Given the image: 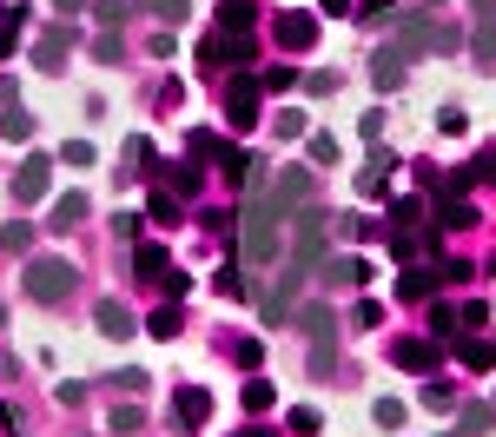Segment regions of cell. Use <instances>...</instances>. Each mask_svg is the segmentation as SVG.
<instances>
[{
	"label": "cell",
	"mask_w": 496,
	"mask_h": 437,
	"mask_svg": "<svg viewBox=\"0 0 496 437\" xmlns=\"http://www.w3.org/2000/svg\"><path fill=\"white\" fill-rule=\"evenodd\" d=\"M437 126L457 140V133H470V113H464V107H443V113H437Z\"/></svg>",
	"instance_id": "cell-47"
},
{
	"label": "cell",
	"mask_w": 496,
	"mask_h": 437,
	"mask_svg": "<svg viewBox=\"0 0 496 437\" xmlns=\"http://www.w3.org/2000/svg\"><path fill=\"white\" fill-rule=\"evenodd\" d=\"M13 47H21V33H0V60H13Z\"/></svg>",
	"instance_id": "cell-60"
},
{
	"label": "cell",
	"mask_w": 496,
	"mask_h": 437,
	"mask_svg": "<svg viewBox=\"0 0 496 437\" xmlns=\"http://www.w3.org/2000/svg\"><path fill=\"white\" fill-rule=\"evenodd\" d=\"M384 239H390V259H404V265H431L437 252H443V226H437V218H423V226L384 232Z\"/></svg>",
	"instance_id": "cell-7"
},
{
	"label": "cell",
	"mask_w": 496,
	"mask_h": 437,
	"mask_svg": "<svg viewBox=\"0 0 496 437\" xmlns=\"http://www.w3.org/2000/svg\"><path fill=\"white\" fill-rule=\"evenodd\" d=\"M470 60L476 73H496V21H470Z\"/></svg>",
	"instance_id": "cell-21"
},
{
	"label": "cell",
	"mask_w": 496,
	"mask_h": 437,
	"mask_svg": "<svg viewBox=\"0 0 496 437\" xmlns=\"http://www.w3.org/2000/svg\"><path fill=\"white\" fill-rule=\"evenodd\" d=\"M173 424H185V431H205V424H212V391L185 384V391L173 398Z\"/></svg>",
	"instance_id": "cell-15"
},
{
	"label": "cell",
	"mask_w": 496,
	"mask_h": 437,
	"mask_svg": "<svg viewBox=\"0 0 496 437\" xmlns=\"http://www.w3.org/2000/svg\"><path fill=\"white\" fill-rule=\"evenodd\" d=\"M304 338H312V372L318 378H331V372H345V364H338V318H331V305H312L304 312Z\"/></svg>",
	"instance_id": "cell-5"
},
{
	"label": "cell",
	"mask_w": 496,
	"mask_h": 437,
	"mask_svg": "<svg viewBox=\"0 0 496 437\" xmlns=\"http://www.w3.org/2000/svg\"><path fill=\"white\" fill-rule=\"evenodd\" d=\"M431 218H437V226H450V232H470L476 226V206H470V199H437Z\"/></svg>",
	"instance_id": "cell-25"
},
{
	"label": "cell",
	"mask_w": 496,
	"mask_h": 437,
	"mask_svg": "<svg viewBox=\"0 0 496 437\" xmlns=\"http://www.w3.org/2000/svg\"><path fill=\"white\" fill-rule=\"evenodd\" d=\"M27 21H33V13H27V7H13V0H0V33H21Z\"/></svg>",
	"instance_id": "cell-46"
},
{
	"label": "cell",
	"mask_w": 496,
	"mask_h": 437,
	"mask_svg": "<svg viewBox=\"0 0 496 437\" xmlns=\"http://www.w3.org/2000/svg\"><path fill=\"white\" fill-rule=\"evenodd\" d=\"M384 218H390L384 232H410V226H423V218H431V206H423V199H410V193H404V199H390V212H384Z\"/></svg>",
	"instance_id": "cell-24"
},
{
	"label": "cell",
	"mask_w": 496,
	"mask_h": 437,
	"mask_svg": "<svg viewBox=\"0 0 496 437\" xmlns=\"http://www.w3.org/2000/svg\"><path fill=\"white\" fill-rule=\"evenodd\" d=\"M185 292H192V278H185V272H166V298H173V305H179Z\"/></svg>",
	"instance_id": "cell-57"
},
{
	"label": "cell",
	"mask_w": 496,
	"mask_h": 437,
	"mask_svg": "<svg viewBox=\"0 0 496 437\" xmlns=\"http://www.w3.org/2000/svg\"><path fill=\"white\" fill-rule=\"evenodd\" d=\"M259 87H265V93H292V87H298V73H292V66H265Z\"/></svg>",
	"instance_id": "cell-39"
},
{
	"label": "cell",
	"mask_w": 496,
	"mask_h": 437,
	"mask_svg": "<svg viewBox=\"0 0 496 437\" xmlns=\"http://www.w3.org/2000/svg\"><path fill=\"white\" fill-rule=\"evenodd\" d=\"M259 99H265V87L252 73H232V87H226V126L232 133H252L259 126Z\"/></svg>",
	"instance_id": "cell-8"
},
{
	"label": "cell",
	"mask_w": 496,
	"mask_h": 437,
	"mask_svg": "<svg viewBox=\"0 0 496 437\" xmlns=\"http://www.w3.org/2000/svg\"><path fill=\"white\" fill-rule=\"evenodd\" d=\"M133 265H140L146 278H166V265H173V252H166L159 239H140V245H133Z\"/></svg>",
	"instance_id": "cell-27"
},
{
	"label": "cell",
	"mask_w": 496,
	"mask_h": 437,
	"mask_svg": "<svg viewBox=\"0 0 496 437\" xmlns=\"http://www.w3.org/2000/svg\"><path fill=\"white\" fill-rule=\"evenodd\" d=\"M351 318H357L364 331H378V325H384V305H378V298H357V312H351Z\"/></svg>",
	"instance_id": "cell-45"
},
{
	"label": "cell",
	"mask_w": 496,
	"mask_h": 437,
	"mask_svg": "<svg viewBox=\"0 0 496 437\" xmlns=\"http://www.w3.org/2000/svg\"><path fill=\"white\" fill-rule=\"evenodd\" d=\"M271 33H278V47H292V54H304V47L318 40V21H312L304 7H285V13H278V27H271Z\"/></svg>",
	"instance_id": "cell-16"
},
{
	"label": "cell",
	"mask_w": 496,
	"mask_h": 437,
	"mask_svg": "<svg viewBox=\"0 0 496 437\" xmlns=\"http://www.w3.org/2000/svg\"><path fill=\"white\" fill-rule=\"evenodd\" d=\"M318 206L312 166H285V173H252V199L238 212V259L245 265H278L285 259V226Z\"/></svg>",
	"instance_id": "cell-1"
},
{
	"label": "cell",
	"mask_w": 496,
	"mask_h": 437,
	"mask_svg": "<svg viewBox=\"0 0 496 437\" xmlns=\"http://www.w3.org/2000/svg\"><path fill=\"white\" fill-rule=\"evenodd\" d=\"M390 364H404V372H437L443 345L437 338H390Z\"/></svg>",
	"instance_id": "cell-13"
},
{
	"label": "cell",
	"mask_w": 496,
	"mask_h": 437,
	"mask_svg": "<svg viewBox=\"0 0 496 437\" xmlns=\"http://www.w3.org/2000/svg\"><path fill=\"white\" fill-rule=\"evenodd\" d=\"M238 437H278V431H238Z\"/></svg>",
	"instance_id": "cell-62"
},
{
	"label": "cell",
	"mask_w": 496,
	"mask_h": 437,
	"mask_svg": "<svg viewBox=\"0 0 496 437\" xmlns=\"http://www.w3.org/2000/svg\"><path fill=\"white\" fill-rule=\"evenodd\" d=\"M285 424H292V437H318V424H324V417H318L312 405H298L292 417H285Z\"/></svg>",
	"instance_id": "cell-42"
},
{
	"label": "cell",
	"mask_w": 496,
	"mask_h": 437,
	"mask_svg": "<svg viewBox=\"0 0 496 437\" xmlns=\"http://www.w3.org/2000/svg\"><path fill=\"white\" fill-rule=\"evenodd\" d=\"M99 331H107V338H133V331H140V325H133V312L126 305H119V298H99Z\"/></svg>",
	"instance_id": "cell-23"
},
{
	"label": "cell",
	"mask_w": 496,
	"mask_h": 437,
	"mask_svg": "<svg viewBox=\"0 0 496 437\" xmlns=\"http://www.w3.org/2000/svg\"><path fill=\"white\" fill-rule=\"evenodd\" d=\"M371 417H378L384 431H404V417H410V405H404V398H378V405H371Z\"/></svg>",
	"instance_id": "cell-36"
},
{
	"label": "cell",
	"mask_w": 496,
	"mask_h": 437,
	"mask_svg": "<svg viewBox=\"0 0 496 437\" xmlns=\"http://www.w3.org/2000/svg\"><path fill=\"white\" fill-rule=\"evenodd\" d=\"M60 166H93V146L87 140H66L60 146Z\"/></svg>",
	"instance_id": "cell-49"
},
{
	"label": "cell",
	"mask_w": 496,
	"mask_h": 437,
	"mask_svg": "<svg viewBox=\"0 0 496 437\" xmlns=\"http://www.w3.org/2000/svg\"><path fill=\"white\" fill-rule=\"evenodd\" d=\"M304 146H312V166H338V140H331V133H312Z\"/></svg>",
	"instance_id": "cell-41"
},
{
	"label": "cell",
	"mask_w": 496,
	"mask_h": 437,
	"mask_svg": "<svg viewBox=\"0 0 496 437\" xmlns=\"http://www.w3.org/2000/svg\"><path fill=\"white\" fill-rule=\"evenodd\" d=\"M457 364H464V372H496V345L483 331H470V338H457Z\"/></svg>",
	"instance_id": "cell-19"
},
{
	"label": "cell",
	"mask_w": 496,
	"mask_h": 437,
	"mask_svg": "<svg viewBox=\"0 0 496 437\" xmlns=\"http://www.w3.org/2000/svg\"><path fill=\"white\" fill-rule=\"evenodd\" d=\"M464 40L443 13H431V7H398V27H390V47L384 54L390 60H417V54H450V47Z\"/></svg>",
	"instance_id": "cell-3"
},
{
	"label": "cell",
	"mask_w": 496,
	"mask_h": 437,
	"mask_svg": "<svg viewBox=\"0 0 496 437\" xmlns=\"http://www.w3.org/2000/svg\"><path fill=\"white\" fill-rule=\"evenodd\" d=\"M232 358H238V364H245V372H252V364L265 358V345H259V338H238V345H232Z\"/></svg>",
	"instance_id": "cell-52"
},
{
	"label": "cell",
	"mask_w": 496,
	"mask_h": 437,
	"mask_svg": "<svg viewBox=\"0 0 496 437\" xmlns=\"http://www.w3.org/2000/svg\"><path fill=\"white\" fill-rule=\"evenodd\" d=\"M423 338H437V345H457V338H470V331H464V312L437 298V305H431V318H423Z\"/></svg>",
	"instance_id": "cell-17"
},
{
	"label": "cell",
	"mask_w": 496,
	"mask_h": 437,
	"mask_svg": "<svg viewBox=\"0 0 496 437\" xmlns=\"http://www.w3.org/2000/svg\"><path fill=\"white\" fill-rule=\"evenodd\" d=\"M80 218H87V193H66V199H54V218H47V232H73Z\"/></svg>",
	"instance_id": "cell-26"
},
{
	"label": "cell",
	"mask_w": 496,
	"mask_h": 437,
	"mask_svg": "<svg viewBox=\"0 0 496 437\" xmlns=\"http://www.w3.org/2000/svg\"><path fill=\"white\" fill-rule=\"evenodd\" d=\"M0 318H7V312H0Z\"/></svg>",
	"instance_id": "cell-63"
},
{
	"label": "cell",
	"mask_w": 496,
	"mask_h": 437,
	"mask_svg": "<svg viewBox=\"0 0 496 437\" xmlns=\"http://www.w3.org/2000/svg\"><path fill=\"white\" fill-rule=\"evenodd\" d=\"M146 378H152V372H140V364H126V372H113V391L140 398V391H146Z\"/></svg>",
	"instance_id": "cell-40"
},
{
	"label": "cell",
	"mask_w": 496,
	"mask_h": 437,
	"mask_svg": "<svg viewBox=\"0 0 496 437\" xmlns=\"http://www.w3.org/2000/svg\"><path fill=\"white\" fill-rule=\"evenodd\" d=\"M390 7H398V0H364V7H357V21H384Z\"/></svg>",
	"instance_id": "cell-59"
},
{
	"label": "cell",
	"mask_w": 496,
	"mask_h": 437,
	"mask_svg": "<svg viewBox=\"0 0 496 437\" xmlns=\"http://www.w3.org/2000/svg\"><path fill=\"white\" fill-rule=\"evenodd\" d=\"M107 431H119V437H126V431H140V405H119V411L107 417Z\"/></svg>",
	"instance_id": "cell-48"
},
{
	"label": "cell",
	"mask_w": 496,
	"mask_h": 437,
	"mask_svg": "<svg viewBox=\"0 0 496 437\" xmlns=\"http://www.w3.org/2000/svg\"><path fill=\"white\" fill-rule=\"evenodd\" d=\"M212 292H226V298H245V278H238L232 265H218V272H212Z\"/></svg>",
	"instance_id": "cell-44"
},
{
	"label": "cell",
	"mask_w": 496,
	"mask_h": 437,
	"mask_svg": "<svg viewBox=\"0 0 496 437\" xmlns=\"http://www.w3.org/2000/svg\"><path fill=\"white\" fill-rule=\"evenodd\" d=\"M199 60H212V66H232V73H245V66L259 60V47H252V33L212 27V33H205V47H199Z\"/></svg>",
	"instance_id": "cell-6"
},
{
	"label": "cell",
	"mask_w": 496,
	"mask_h": 437,
	"mask_svg": "<svg viewBox=\"0 0 496 437\" xmlns=\"http://www.w3.org/2000/svg\"><path fill=\"white\" fill-rule=\"evenodd\" d=\"M113 232H119V239H133V245H140V239H146V212H119V218H113Z\"/></svg>",
	"instance_id": "cell-43"
},
{
	"label": "cell",
	"mask_w": 496,
	"mask_h": 437,
	"mask_svg": "<svg viewBox=\"0 0 496 437\" xmlns=\"http://www.w3.org/2000/svg\"><path fill=\"white\" fill-rule=\"evenodd\" d=\"M357 133H364V140L378 146V140H384V113H364V120H357Z\"/></svg>",
	"instance_id": "cell-56"
},
{
	"label": "cell",
	"mask_w": 496,
	"mask_h": 437,
	"mask_svg": "<svg viewBox=\"0 0 496 437\" xmlns=\"http://www.w3.org/2000/svg\"><path fill=\"white\" fill-rule=\"evenodd\" d=\"M331 239H338V212H331V206H304V212L292 218V239H285V272H271V285L259 292V318H265V325H285V312H292V298L304 292V278L324 272Z\"/></svg>",
	"instance_id": "cell-2"
},
{
	"label": "cell",
	"mask_w": 496,
	"mask_h": 437,
	"mask_svg": "<svg viewBox=\"0 0 496 437\" xmlns=\"http://www.w3.org/2000/svg\"><path fill=\"white\" fill-rule=\"evenodd\" d=\"M66 54H73V21L40 27V40H33V66H40V73H60Z\"/></svg>",
	"instance_id": "cell-10"
},
{
	"label": "cell",
	"mask_w": 496,
	"mask_h": 437,
	"mask_svg": "<svg viewBox=\"0 0 496 437\" xmlns=\"http://www.w3.org/2000/svg\"><path fill=\"white\" fill-rule=\"evenodd\" d=\"M470 278H476L470 259H443V285H470Z\"/></svg>",
	"instance_id": "cell-50"
},
{
	"label": "cell",
	"mask_w": 496,
	"mask_h": 437,
	"mask_svg": "<svg viewBox=\"0 0 496 437\" xmlns=\"http://www.w3.org/2000/svg\"><path fill=\"white\" fill-rule=\"evenodd\" d=\"M126 0H93V21H99V33H119V27H126Z\"/></svg>",
	"instance_id": "cell-33"
},
{
	"label": "cell",
	"mask_w": 496,
	"mask_h": 437,
	"mask_svg": "<svg viewBox=\"0 0 496 437\" xmlns=\"http://www.w3.org/2000/svg\"><path fill=\"white\" fill-rule=\"evenodd\" d=\"M398 153H384V146H371V159L357 166V193L364 199H390V179H398Z\"/></svg>",
	"instance_id": "cell-11"
},
{
	"label": "cell",
	"mask_w": 496,
	"mask_h": 437,
	"mask_svg": "<svg viewBox=\"0 0 496 437\" xmlns=\"http://www.w3.org/2000/svg\"><path fill=\"white\" fill-rule=\"evenodd\" d=\"M146 218H159V226H179V193L152 186V193H146Z\"/></svg>",
	"instance_id": "cell-28"
},
{
	"label": "cell",
	"mask_w": 496,
	"mask_h": 437,
	"mask_svg": "<svg viewBox=\"0 0 496 437\" xmlns=\"http://www.w3.org/2000/svg\"><path fill=\"white\" fill-rule=\"evenodd\" d=\"M271 133H278V140H304V113H278V126H271Z\"/></svg>",
	"instance_id": "cell-53"
},
{
	"label": "cell",
	"mask_w": 496,
	"mask_h": 437,
	"mask_svg": "<svg viewBox=\"0 0 496 437\" xmlns=\"http://www.w3.org/2000/svg\"><path fill=\"white\" fill-rule=\"evenodd\" d=\"M324 21H345V13H357V0H318Z\"/></svg>",
	"instance_id": "cell-55"
},
{
	"label": "cell",
	"mask_w": 496,
	"mask_h": 437,
	"mask_svg": "<svg viewBox=\"0 0 496 437\" xmlns=\"http://www.w3.org/2000/svg\"><path fill=\"white\" fill-rule=\"evenodd\" d=\"M238 398H245V411H271V405H278V384H271V378H245Z\"/></svg>",
	"instance_id": "cell-32"
},
{
	"label": "cell",
	"mask_w": 496,
	"mask_h": 437,
	"mask_svg": "<svg viewBox=\"0 0 496 437\" xmlns=\"http://www.w3.org/2000/svg\"><path fill=\"white\" fill-rule=\"evenodd\" d=\"M146 331H152V338H166V345H173V338H179V305H159V312L146 318Z\"/></svg>",
	"instance_id": "cell-37"
},
{
	"label": "cell",
	"mask_w": 496,
	"mask_h": 437,
	"mask_svg": "<svg viewBox=\"0 0 496 437\" xmlns=\"http://www.w3.org/2000/svg\"><path fill=\"white\" fill-rule=\"evenodd\" d=\"M437 292H443V259H431V265H410V272L398 278V298H404V305H431Z\"/></svg>",
	"instance_id": "cell-12"
},
{
	"label": "cell",
	"mask_w": 496,
	"mask_h": 437,
	"mask_svg": "<svg viewBox=\"0 0 496 437\" xmlns=\"http://www.w3.org/2000/svg\"><path fill=\"white\" fill-rule=\"evenodd\" d=\"M490 424H496V398H470V405H457L443 437H490Z\"/></svg>",
	"instance_id": "cell-14"
},
{
	"label": "cell",
	"mask_w": 496,
	"mask_h": 437,
	"mask_svg": "<svg viewBox=\"0 0 496 437\" xmlns=\"http://www.w3.org/2000/svg\"><path fill=\"white\" fill-rule=\"evenodd\" d=\"M0 140H13V146L33 140V113L27 107H7V113H0Z\"/></svg>",
	"instance_id": "cell-31"
},
{
	"label": "cell",
	"mask_w": 496,
	"mask_h": 437,
	"mask_svg": "<svg viewBox=\"0 0 496 437\" xmlns=\"http://www.w3.org/2000/svg\"><path fill=\"white\" fill-rule=\"evenodd\" d=\"M54 7L66 13V21H73V13H80V7H93V0H54Z\"/></svg>",
	"instance_id": "cell-61"
},
{
	"label": "cell",
	"mask_w": 496,
	"mask_h": 437,
	"mask_svg": "<svg viewBox=\"0 0 496 437\" xmlns=\"http://www.w3.org/2000/svg\"><path fill=\"white\" fill-rule=\"evenodd\" d=\"M93 60H99V66H119V33H99V40H93Z\"/></svg>",
	"instance_id": "cell-51"
},
{
	"label": "cell",
	"mask_w": 496,
	"mask_h": 437,
	"mask_svg": "<svg viewBox=\"0 0 496 437\" xmlns=\"http://www.w3.org/2000/svg\"><path fill=\"white\" fill-rule=\"evenodd\" d=\"M33 245V218H7L0 226V252H27Z\"/></svg>",
	"instance_id": "cell-34"
},
{
	"label": "cell",
	"mask_w": 496,
	"mask_h": 437,
	"mask_svg": "<svg viewBox=\"0 0 496 437\" xmlns=\"http://www.w3.org/2000/svg\"><path fill=\"white\" fill-rule=\"evenodd\" d=\"M140 7H146V13H152V21H159L166 33H173V27H185V13H192L185 0H140Z\"/></svg>",
	"instance_id": "cell-29"
},
{
	"label": "cell",
	"mask_w": 496,
	"mask_h": 437,
	"mask_svg": "<svg viewBox=\"0 0 496 437\" xmlns=\"http://www.w3.org/2000/svg\"><path fill=\"white\" fill-rule=\"evenodd\" d=\"M159 186H166V193H179V199H199V186H205L199 159H179V166H166V173H159Z\"/></svg>",
	"instance_id": "cell-20"
},
{
	"label": "cell",
	"mask_w": 496,
	"mask_h": 437,
	"mask_svg": "<svg viewBox=\"0 0 496 437\" xmlns=\"http://www.w3.org/2000/svg\"><path fill=\"white\" fill-rule=\"evenodd\" d=\"M324 272H331V285H371L378 265H371L364 252H351V259H324Z\"/></svg>",
	"instance_id": "cell-22"
},
{
	"label": "cell",
	"mask_w": 496,
	"mask_h": 437,
	"mask_svg": "<svg viewBox=\"0 0 496 437\" xmlns=\"http://www.w3.org/2000/svg\"><path fill=\"white\" fill-rule=\"evenodd\" d=\"M371 80H378V93H398L404 87V66L390 60V54H378V60H371Z\"/></svg>",
	"instance_id": "cell-35"
},
{
	"label": "cell",
	"mask_w": 496,
	"mask_h": 437,
	"mask_svg": "<svg viewBox=\"0 0 496 437\" xmlns=\"http://www.w3.org/2000/svg\"><path fill=\"white\" fill-rule=\"evenodd\" d=\"M304 93H338V73H324V66H318V73H304Z\"/></svg>",
	"instance_id": "cell-54"
},
{
	"label": "cell",
	"mask_w": 496,
	"mask_h": 437,
	"mask_svg": "<svg viewBox=\"0 0 496 437\" xmlns=\"http://www.w3.org/2000/svg\"><path fill=\"white\" fill-rule=\"evenodd\" d=\"M119 179H152L159 173V166H152V140H140V133H133L126 146H119V166H113Z\"/></svg>",
	"instance_id": "cell-18"
},
{
	"label": "cell",
	"mask_w": 496,
	"mask_h": 437,
	"mask_svg": "<svg viewBox=\"0 0 496 437\" xmlns=\"http://www.w3.org/2000/svg\"><path fill=\"white\" fill-rule=\"evenodd\" d=\"M73 285H80V272L60 259V252H40V259L21 265V292L33 298V305H60V298H73Z\"/></svg>",
	"instance_id": "cell-4"
},
{
	"label": "cell",
	"mask_w": 496,
	"mask_h": 437,
	"mask_svg": "<svg viewBox=\"0 0 496 437\" xmlns=\"http://www.w3.org/2000/svg\"><path fill=\"white\" fill-rule=\"evenodd\" d=\"M54 166H60V159H47V153H27L21 166H13V199H21V206L47 199V186H54Z\"/></svg>",
	"instance_id": "cell-9"
},
{
	"label": "cell",
	"mask_w": 496,
	"mask_h": 437,
	"mask_svg": "<svg viewBox=\"0 0 496 437\" xmlns=\"http://www.w3.org/2000/svg\"><path fill=\"white\" fill-rule=\"evenodd\" d=\"M423 411H457V391L443 378H431V384H423Z\"/></svg>",
	"instance_id": "cell-38"
},
{
	"label": "cell",
	"mask_w": 496,
	"mask_h": 437,
	"mask_svg": "<svg viewBox=\"0 0 496 437\" xmlns=\"http://www.w3.org/2000/svg\"><path fill=\"white\" fill-rule=\"evenodd\" d=\"M470 166H476V179H496V146H483V153H476Z\"/></svg>",
	"instance_id": "cell-58"
},
{
	"label": "cell",
	"mask_w": 496,
	"mask_h": 437,
	"mask_svg": "<svg viewBox=\"0 0 496 437\" xmlns=\"http://www.w3.org/2000/svg\"><path fill=\"white\" fill-rule=\"evenodd\" d=\"M252 21H259L252 0H226V7H218V27H232V33H252Z\"/></svg>",
	"instance_id": "cell-30"
}]
</instances>
